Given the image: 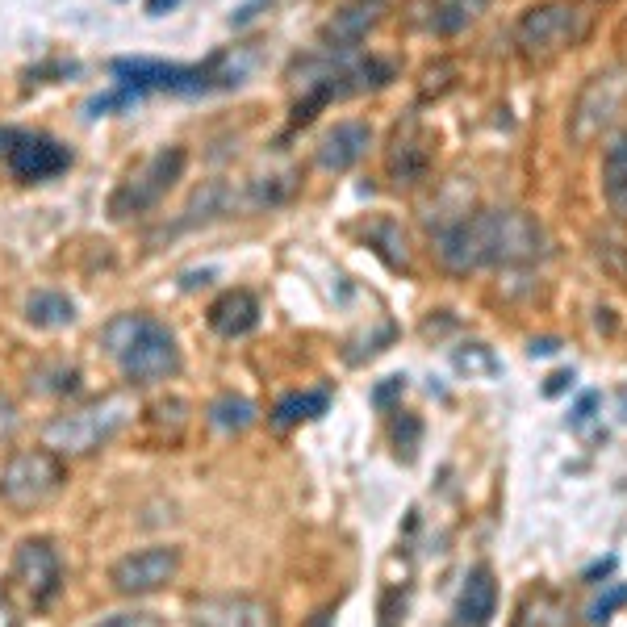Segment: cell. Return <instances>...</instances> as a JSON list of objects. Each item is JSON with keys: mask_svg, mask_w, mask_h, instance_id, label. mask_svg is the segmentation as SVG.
Instances as JSON below:
<instances>
[{"mask_svg": "<svg viewBox=\"0 0 627 627\" xmlns=\"http://www.w3.org/2000/svg\"><path fill=\"white\" fill-rule=\"evenodd\" d=\"M615 565H619V561H615V556H607V561H594V565H590V569H586L582 577H586V582H598V577H607V573H611Z\"/></svg>", "mask_w": 627, "mask_h": 627, "instance_id": "cell-29", "label": "cell"}, {"mask_svg": "<svg viewBox=\"0 0 627 627\" xmlns=\"http://www.w3.org/2000/svg\"><path fill=\"white\" fill-rule=\"evenodd\" d=\"M544 230L523 209H481L473 218H460L435 235V251L444 268L473 272L490 264H536L544 255Z\"/></svg>", "mask_w": 627, "mask_h": 627, "instance_id": "cell-1", "label": "cell"}, {"mask_svg": "<svg viewBox=\"0 0 627 627\" xmlns=\"http://www.w3.org/2000/svg\"><path fill=\"white\" fill-rule=\"evenodd\" d=\"M5 159H9V172L17 180L38 184V180H51V176L67 172L72 151H67L63 143H55V138H46V134H26V130H21V138L9 147Z\"/></svg>", "mask_w": 627, "mask_h": 627, "instance_id": "cell-10", "label": "cell"}, {"mask_svg": "<svg viewBox=\"0 0 627 627\" xmlns=\"http://www.w3.org/2000/svg\"><path fill=\"white\" fill-rule=\"evenodd\" d=\"M209 418H214L218 427H226V431H243V427L255 423V406L247 398H222V402L209 406Z\"/></svg>", "mask_w": 627, "mask_h": 627, "instance_id": "cell-21", "label": "cell"}, {"mask_svg": "<svg viewBox=\"0 0 627 627\" xmlns=\"http://www.w3.org/2000/svg\"><path fill=\"white\" fill-rule=\"evenodd\" d=\"M268 5H272V0H251V5H243L230 21H235V26H247V21H251L255 13H260V9H268Z\"/></svg>", "mask_w": 627, "mask_h": 627, "instance_id": "cell-27", "label": "cell"}, {"mask_svg": "<svg viewBox=\"0 0 627 627\" xmlns=\"http://www.w3.org/2000/svg\"><path fill=\"white\" fill-rule=\"evenodd\" d=\"M184 164H189V155H184V147H164L155 151L143 168H138L118 193H113L109 201V214L113 218H130V214H143V209L159 205L168 197V189L180 180Z\"/></svg>", "mask_w": 627, "mask_h": 627, "instance_id": "cell-7", "label": "cell"}, {"mask_svg": "<svg viewBox=\"0 0 627 627\" xmlns=\"http://www.w3.org/2000/svg\"><path fill=\"white\" fill-rule=\"evenodd\" d=\"M134 418V398L130 393H105V398L88 402L84 410L59 414L51 427H46V448L51 452H67V456H84L97 452L101 444H109L126 423Z\"/></svg>", "mask_w": 627, "mask_h": 627, "instance_id": "cell-3", "label": "cell"}, {"mask_svg": "<svg viewBox=\"0 0 627 627\" xmlns=\"http://www.w3.org/2000/svg\"><path fill=\"white\" fill-rule=\"evenodd\" d=\"M431 168V147L423 130H418V122L410 118L406 126H398V134H393V147H389V176L398 184H414L423 180Z\"/></svg>", "mask_w": 627, "mask_h": 627, "instance_id": "cell-12", "label": "cell"}, {"mask_svg": "<svg viewBox=\"0 0 627 627\" xmlns=\"http://www.w3.org/2000/svg\"><path fill=\"white\" fill-rule=\"evenodd\" d=\"M498 615V582L490 569H473L464 577V590H460V602H456V623L460 627H490Z\"/></svg>", "mask_w": 627, "mask_h": 627, "instance_id": "cell-13", "label": "cell"}, {"mask_svg": "<svg viewBox=\"0 0 627 627\" xmlns=\"http://www.w3.org/2000/svg\"><path fill=\"white\" fill-rule=\"evenodd\" d=\"M92 627H159V623H155V615H147V611H122V615H109V619L92 623Z\"/></svg>", "mask_w": 627, "mask_h": 627, "instance_id": "cell-24", "label": "cell"}, {"mask_svg": "<svg viewBox=\"0 0 627 627\" xmlns=\"http://www.w3.org/2000/svg\"><path fill=\"white\" fill-rule=\"evenodd\" d=\"M602 197H607L611 214L627 222V134L615 138L602 155Z\"/></svg>", "mask_w": 627, "mask_h": 627, "instance_id": "cell-16", "label": "cell"}, {"mask_svg": "<svg viewBox=\"0 0 627 627\" xmlns=\"http://www.w3.org/2000/svg\"><path fill=\"white\" fill-rule=\"evenodd\" d=\"M586 34H590V13L582 5H565V0L527 9L519 21V46L536 59L573 51V46L586 42Z\"/></svg>", "mask_w": 627, "mask_h": 627, "instance_id": "cell-6", "label": "cell"}, {"mask_svg": "<svg viewBox=\"0 0 627 627\" xmlns=\"http://www.w3.org/2000/svg\"><path fill=\"white\" fill-rule=\"evenodd\" d=\"M21 138V130H13V126H0V155H9V147Z\"/></svg>", "mask_w": 627, "mask_h": 627, "instance_id": "cell-30", "label": "cell"}, {"mask_svg": "<svg viewBox=\"0 0 627 627\" xmlns=\"http://www.w3.org/2000/svg\"><path fill=\"white\" fill-rule=\"evenodd\" d=\"M565 389H573V368H569V373H552L548 385H544L548 398H556V393H565Z\"/></svg>", "mask_w": 627, "mask_h": 627, "instance_id": "cell-26", "label": "cell"}, {"mask_svg": "<svg viewBox=\"0 0 627 627\" xmlns=\"http://www.w3.org/2000/svg\"><path fill=\"white\" fill-rule=\"evenodd\" d=\"M556 352V339H536L531 343V356H552Z\"/></svg>", "mask_w": 627, "mask_h": 627, "instance_id": "cell-32", "label": "cell"}, {"mask_svg": "<svg viewBox=\"0 0 627 627\" xmlns=\"http://www.w3.org/2000/svg\"><path fill=\"white\" fill-rule=\"evenodd\" d=\"M13 582L34 602V607L51 602L59 594V582H63L55 544L51 540H21L17 552H13Z\"/></svg>", "mask_w": 627, "mask_h": 627, "instance_id": "cell-9", "label": "cell"}, {"mask_svg": "<svg viewBox=\"0 0 627 627\" xmlns=\"http://www.w3.org/2000/svg\"><path fill=\"white\" fill-rule=\"evenodd\" d=\"M17 431V406L9 398H0V439H13Z\"/></svg>", "mask_w": 627, "mask_h": 627, "instance_id": "cell-25", "label": "cell"}, {"mask_svg": "<svg viewBox=\"0 0 627 627\" xmlns=\"http://www.w3.org/2000/svg\"><path fill=\"white\" fill-rule=\"evenodd\" d=\"M176 5H180V0H147V13H151V17H164V13L176 9Z\"/></svg>", "mask_w": 627, "mask_h": 627, "instance_id": "cell-31", "label": "cell"}, {"mask_svg": "<svg viewBox=\"0 0 627 627\" xmlns=\"http://www.w3.org/2000/svg\"><path fill=\"white\" fill-rule=\"evenodd\" d=\"M76 318V306L67 293H55V289H42L26 301V322L30 327H42V331H59V327H72Z\"/></svg>", "mask_w": 627, "mask_h": 627, "instance_id": "cell-17", "label": "cell"}, {"mask_svg": "<svg viewBox=\"0 0 627 627\" xmlns=\"http://www.w3.org/2000/svg\"><path fill=\"white\" fill-rule=\"evenodd\" d=\"M176 573H180V548L155 544V548L122 556V561L109 569V582L118 594H155V590H164Z\"/></svg>", "mask_w": 627, "mask_h": 627, "instance_id": "cell-8", "label": "cell"}, {"mask_svg": "<svg viewBox=\"0 0 627 627\" xmlns=\"http://www.w3.org/2000/svg\"><path fill=\"white\" fill-rule=\"evenodd\" d=\"M109 72L118 76V84L130 88L134 97H143V92H184V97H193V92L235 84V76L218 72V59H209L205 67L159 63V59H113Z\"/></svg>", "mask_w": 627, "mask_h": 627, "instance_id": "cell-4", "label": "cell"}, {"mask_svg": "<svg viewBox=\"0 0 627 627\" xmlns=\"http://www.w3.org/2000/svg\"><path fill=\"white\" fill-rule=\"evenodd\" d=\"M0 627H21V619H17V611H13V602H9L5 590H0Z\"/></svg>", "mask_w": 627, "mask_h": 627, "instance_id": "cell-28", "label": "cell"}, {"mask_svg": "<svg viewBox=\"0 0 627 627\" xmlns=\"http://www.w3.org/2000/svg\"><path fill=\"white\" fill-rule=\"evenodd\" d=\"M193 627H276V615L251 594H214L193 607Z\"/></svg>", "mask_w": 627, "mask_h": 627, "instance_id": "cell-11", "label": "cell"}, {"mask_svg": "<svg viewBox=\"0 0 627 627\" xmlns=\"http://www.w3.org/2000/svg\"><path fill=\"white\" fill-rule=\"evenodd\" d=\"M377 9H381V0H360V5L335 13V21L327 26V38H331L335 46H356V42L364 38V30L377 21Z\"/></svg>", "mask_w": 627, "mask_h": 627, "instance_id": "cell-18", "label": "cell"}, {"mask_svg": "<svg viewBox=\"0 0 627 627\" xmlns=\"http://www.w3.org/2000/svg\"><path fill=\"white\" fill-rule=\"evenodd\" d=\"M485 5H490V0H444V5L435 9L431 26H435L439 34H456V30L469 26V21H477V17L485 13Z\"/></svg>", "mask_w": 627, "mask_h": 627, "instance_id": "cell-20", "label": "cell"}, {"mask_svg": "<svg viewBox=\"0 0 627 627\" xmlns=\"http://www.w3.org/2000/svg\"><path fill=\"white\" fill-rule=\"evenodd\" d=\"M255 322H260V301H255L247 289H230L209 306V327H214L222 339L247 335Z\"/></svg>", "mask_w": 627, "mask_h": 627, "instance_id": "cell-15", "label": "cell"}, {"mask_svg": "<svg viewBox=\"0 0 627 627\" xmlns=\"http://www.w3.org/2000/svg\"><path fill=\"white\" fill-rule=\"evenodd\" d=\"M368 143H373V130H368L364 122H339L327 138H322V147H318V164L327 168V172H347V168H356Z\"/></svg>", "mask_w": 627, "mask_h": 627, "instance_id": "cell-14", "label": "cell"}, {"mask_svg": "<svg viewBox=\"0 0 627 627\" xmlns=\"http://www.w3.org/2000/svg\"><path fill=\"white\" fill-rule=\"evenodd\" d=\"M67 481V464L51 448L34 452H13L9 464L0 469V498L13 510H34L42 502H51Z\"/></svg>", "mask_w": 627, "mask_h": 627, "instance_id": "cell-5", "label": "cell"}, {"mask_svg": "<svg viewBox=\"0 0 627 627\" xmlns=\"http://www.w3.org/2000/svg\"><path fill=\"white\" fill-rule=\"evenodd\" d=\"M619 607H627V586H611L607 594H602L594 607H590V623H607Z\"/></svg>", "mask_w": 627, "mask_h": 627, "instance_id": "cell-23", "label": "cell"}, {"mask_svg": "<svg viewBox=\"0 0 627 627\" xmlns=\"http://www.w3.org/2000/svg\"><path fill=\"white\" fill-rule=\"evenodd\" d=\"M134 101H138V97H134L130 88L101 92V97H92V101H88V113H92V118H101V113H113V109H130Z\"/></svg>", "mask_w": 627, "mask_h": 627, "instance_id": "cell-22", "label": "cell"}, {"mask_svg": "<svg viewBox=\"0 0 627 627\" xmlns=\"http://www.w3.org/2000/svg\"><path fill=\"white\" fill-rule=\"evenodd\" d=\"M101 347L118 360L122 377L134 385H155L180 373L176 335L151 314H118L105 322Z\"/></svg>", "mask_w": 627, "mask_h": 627, "instance_id": "cell-2", "label": "cell"}, {"mask_svg": "<svg viewBox=\"0 0 627 627\" xmlns=\"http://www.w3.org/2000/svg\"><path fill=\"white\" fill-rule=\"evenodd\" d=\"M327 406H331V393H327V389L289 393V398H281V402H276V410H272V423H276V427H297V423H306V418L327 414Z\"/></svg>", "mask_w": 627, "mask_h": 627, "instance_id": "cell-19", "label": "cell"}]
</instances>
